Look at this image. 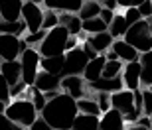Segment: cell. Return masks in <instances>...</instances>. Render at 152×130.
I'll use <instances>...</instances> for the list:
<instances>
[{
    "label": "cell",
    "instance_id": "obj_1",
    "mask_svg": "<svg viewBox=\"0 0 152 130\" xmlns=\"http://www.w3.org/2000/svg\"><path fill=\"white\" fill-rule=\"evenodd\" d=\"M79 114L77 110V101L71 99L69 95L61 93L56 99L45 102L44 110L39 113V116L56 130H71L73 128V120Z\"/></svg>",
    "mask_w": 152,
    "mask_h": 130
},
{
    "label": "cell",
    "instance_id": "obj_2",
    "mask_svg": "<svg viewBox=\"0 0 152 130\" xmlns=\"http://www.w3.org/2000/svg\"><path fill=\"white\" fill-rule=\"evenodd\" d=\"M4 114L12 122L24 126V128H30L34 124V120L39 116V113L36 110L34 102L30 99H12L4 108Z\"/></svg>",
    "mask_w": 152,
    "mask_h": 130
},
{
    "label": "cell",
    "instance_id": "obj_3",
    "mask_svg": "<svg viewBox=\"0 0 152 130\" xmlns=\"http://www.w3.org/2000/svg\"><path fill=\"white\" fill-rule=\"evenodd\" d=\"M69 40V32L63 26H56L53 30H48L44 40L36 47L42 57H57L65 53V44Z\"/></svg>",
    "mask_w": 152,
    "mask_h": 130
},
{
    "label": "cell",
    "instance_id": "obj_4",
    "mask_svg": "<svg viewBox=\"0 0 152 130\" xmlns=\"http://www.w3.org/2000/svg\"><path fill=\"white\" fill-rule=\"evenodd\" d=\"M129 45H132L138 53L152 51V18L132 24L123 38Z\"/></svg>",
    "mask_w": 152,
    "mask_h": 130
},
{
    "label": "cell",
    "instance_id": "obj_5",
    "mask_svg": "<svg viewBox=\"0 0 152 130\" xmlns=\"http://www.w3.org/2000/svg\"><path fill=\"white\" fill-rule=\"evenodd\" d=\"M111 108H115L117 113L123 114L126 124H134L136 120L142 116L134 107V93L129 89H123V91L111 95Z\"/></svg>",
    "mask_w": 152,
    "mask_h": 130
},
{
    "label": "cell",
    "instance_id": "obj_6",
    "mask_svg": "<svg viewBox=\"0 0 152 130\" xmlns=\"http://www.w3.org/2000/svg\"><path fill=\"white\" fill-rule=\"evenodd\" d=\"M18 61H20V69H22V81L28 87H34L36 77H38V73L42 71V69H39L42 55L38 53L36 47H28V49H24L22 53H20Z\"/></svg>",
    "mask_w": 152,
    "mask_h": 130
},
{
    "label": "cell",
    "instance_id": "obj_7",
    "mask_svg": "<svg viewBox=\"0 0 152 130\" xmlns=\"http://www.w3.org/2000/svg\"><path fill=\"white\" fill-rule=\"evenodd\" d=\"M89 63V57L85 55L81 44L71 51H65L63 55V69H61V79L63 77H73V75H81L83 77V71Z\"/></svg>",
    "mask_w": 152,
    "mask_h": 130
},
{
    "label": "cell",
    "instance_id": "obj_8",
    "mask_svg": "<svg viewBox=\"0 0 152 130\" xmlns=\"http://www.w3.org/2000/svg\"><path fill=\"white\" fill-rule=\"evenodd\" d=\"M24 49H28V45L22 38L8 34H0V59L2 61H14L20 57Z\"/></svg>",
    "mask_w": 152,
    "mask_h": 130
},
{
    "label": "cell",
    "instance_id": "obj_9",
    "mask_svg": "<svg viewBox=\"0 0 152 130\" xmlns=\"http://www.w3.org/2000/svg\"><path fill=\"white\" fill-rule=\"evenodd\" d=\"M22 22L26 24V30L28 34H36L42 30V24H44V8L39 4H32V2H24L22 6Z\"/></svg>",
    "mask_w": 152,
    "mask_h": 130
},
{
    "label": "cell",
    "instance_id": "obj_10",
    "mask_svg": "<svg viewBox=\"0 0 152 130\" xmlns=\"http://www.w3.org/2000/svg\"><path fill=\"white\" fill-rule=\"evenodd\" d=\"M61 93L69 95L71 99L79 101L83 99L85 93H87V83L81 75H73V77H63L61 79Z\"/></svg>",
    "mask_w": 152,
    "mask_h": 130
},
{
    "label": "cell",
    "instance_id": "obj_11",
    "mask_svg": "<svg viewBox=\"0 0 152 130\" xmlns=\"http://www.w3.org/2000/svg\"><path fill=\"white\" fill-rule=\"evenodd\" d=\"M121 77H123V85H124V89H129V91L140 89V63H138V61L124 63Z\"/></svg>",
    "mask_w": 152,
    "mask_h": 130
},
{
    "label": "cell",
    "instance_id": "obj_12",
    "mask_svg": "<svg viewBox=\"0 0 152 130\" xmlns=\"http://www.w3.org/2000/svg\"><path fill=\"white\" fill-rule=\"evenodd\" d=\"M111 51L117 55L118 61H123V63H132V61H138L140 59V53L132 45H129L124 40H115L113 45H111Z\"/></svg>",
    "mask_w": 152,
    "mask_h": 130
},
{
    "label": "cell",
    "instance_id": "obj_13",
    "mask_svg": "<svg viewBox=\"0 0 152 130\" xmlns=\"http://www.w3.org/2000/svg\"><path fill=\"white\" fill-rule=\"evenodd\" d=\"M87 89L93 91V93H109V95H113V93H118V91H123L124 85H123V77H115V79H97L95 83H87Z\"/></svg>",
    "mask_w": 152,
    "mask_h": 130
},
{
    "label": "cell",
    "instance_id": "obj_14",
    "mask_svg": "<svg viewBox=\"0 0 152 130\" xmlns=\"http://www.w3.org/2000/svg\"><path fill=\"white\" fill-rule=\"evenodd\" d=\"M22 0H0V20L4 22H16L22 20Z\"/></svg>",
    "mask_w": 152,
    "mask_h": 130
},
{
    "label": "cell",
    "instance_id": "obj_15",
    "mask_svg": "<svg viewBox=\"0 0 152 130\" xmlns=\"http://www.w3.org/2000/svg\"><path fill=\"white\" fill-rule=\"evenodd\" d=\"M113 36L109 34V32H101V34H95V36H87L85 38V44L91 45V49L95 51L97 55H105L109 49H111V45H113Z\"/></svg>",
    "mask_w": 152,
    "mask_h": 130
},
{
    "label": "cell",
    "instance_id": "obj_16",
    "mask_svg": "<svg viewBox=\"0 0 152 130\" xmlns=\"http://www.w3.org/2000/svg\"><path fill=\"white\" fill-rule=\"evenodd\" d=\"M99 130H126V122H124L123 114L117 113L115 108H111V110L101 114V118H99Z\"/></svg>",
    "mask_w": 152,
    "mask_h": 130
},
{
    "label": "cell",
    "instance_id": "obj_17",
    "mask_svg": "<svg viewBox=\"0 0 152 130\" xmlns=\"http://www.w3.org/2000/svg\"><path fill=\"white\" fill-rule=\"evenodd\" d=\"M45 10H53L57 14L69 12V14H77L83 6V0H44L42 4Z\"/></svg>",
    "mask_w": 152,
    "mask_h": 130
},
{
    "label": "cell",
    "instance_id": "obj_18",
    "mask_svg": "<svg viewBox=\"0 0 152 130\" xmlns=\"http://www.w3.org/2000/svg\"><path fill=\"white\" fill-rule=\"evenodd\" d=\"M34 87L42 93H48V91H61V77L59 75H51L45 73V71H39L38 77H36Z\"/></svg>",
    "mask_w": 152,
    "mask_h": 130
},
{
    "label": "cell",
    "instance_id": "obj_19",
    "mask_svg": "<svg viewBox=\"0 0 152 130\" xmlns=\"http://www.w3.org/2000/svg\"><path fill=\"white\" fill-rule=\"evenodd\" d=\"M105 63H107V57L105 55H97V57H93V59H89V63H87V67H85V71H83L85 83H95L97 79H101Z\"/></svg>",
    "mask_w": 152,
    "mask_h": 130
},
{
    "label": "cell",
    "instance_id": "obj_20",
    "mask_svg": "<svg viewBox=\"0 0 152 130\" xmlns=\"http://www.w3.org/2000/svg\"><path fill=\"white\" fill-rule=\"evenodd\" d=\"M0 75L6 79L8 85H16L18 81H22V69H20V61L14 59V61H2V67H0Z\"/></svg>",
    "mask_w": 152,
    "mask_h": 130
},
{
    "label": "cell",
    "instance_id": "obj_21",
    "mask_svg": "<svg viewBox=\"0 0 152 130\" xmlns=\"http://www.w3.org/2000/svg\"><path fill=\"white\" fill-rule=\"evenodd\" d=\"M140 89L152 85V51H146V53H140Z\"/></svg>",
    "mask_w": 152,
    "mask_h": 130
},
{
    "label": "cell",
    "instance_id": "obj_22",
    "mask_svg": "<svg viewBox=\"0 0 152 130\" xmlns=\"http://www.w3.org/2000/svg\"><path fill=\"white\" fill-rule=\"evenodd\" d=\"M59 16V26L69 32V36H79L83 30H81V20H79L77 14H69V12H61V14H57Z\"/></svg>",
    "mask_w": 152,
    "mask_h": 130
},
{
    "label": "cell",
    "instance_id": "obj_23",
    "mask_svg": "<svg viewBox=\"0 0 152 130\" xmlns=\"http://www.w3.org/2000/svg\"><path fill=\"white\" fill-rule=\"evenodd\" d=\"M129 28H130V26L126 24V20H124V16H123V14H115L113 22L109 24L107 32H109L111 36H113V40H123Z\"/></svg>",
    "mask_w": 152,
    "mask_h": 130
},
{
    "label": "cell",
    "instance_id": "obj_24",
    "mask_svg": "<svg viewBox=\"0 0 152 130\" xmlns=\"http://www.w3.org/2000/svg\"><path fill=\"white\" fill-rule=\"evenodd\" d=\"M63 55H65V53H63ZM63 55H57V57H42V61H39V69H42V71H45V73L59 75V77H61Z\"/></svg>",
    "mask_w": 152,
    "mask_h": 130
},
{
    "label": "cell",
    "instance_id": "obj_25",
    "mask_svg": "<svg viewBox=\"0 0 152 130\" xmlns=\"http://www.w3.org/2000/svg\"><path fill=\"white\" fill-rule=\"evenodd\" d=\"M99 118L101 116H91V114L79 113L73 120V128L71 130H99Z\"/></svg>",
    "mask_w": 152,
    "mask_h": 130
},
{
    "label": "cell",
    "instance_id": "obj_26",
    "mask_svg": "<svg viewBox=\"0 0 152 130\" xmlns=\"http://www.w3.org/2000/svg\"><path fill=\"white\" fill-rule=\"evenodd\" d=\"M0 34L24 38V36L28 34V30H26V24L22 20H16V22H4V20H0Z\"/></svg>",
    "mask_w": 152,
    "mask_h": 130
},
{
    "label": "cell",
    "instance_id": "obj_27",
    "mask_svg": "<svg viewBox=\"0 0 152 130\" xmlns=\"http://www.w3.org/2000/svg\"><path fill=\"white\" fill-rule=\"evenodd\" d=\"M101 10H103V4H99V2H83L77 16L81 22H85V20H91V18H99Z\"/></svg>",
    "mask_w": 152,
    "mask_h": 130
},
{
    "label": "cell",
    "instance_id": "obj_28",
    "mask_svg": "<svg viewBox=\"0 0 152 130\" xmlns=\"http://www.w3.org/2000/svg\"><path fill=\"white\" fill-rule=\"evenodd\" d=\"M77 110L81 114H91V116H101L103 114L95 99H87V97H83V99L77 101Z\"/></svg>",
    "mask_w": 152,
    "mask_h": 130
},
{
    "label": "cell",
    "instance_id": "obj_29",
    "mask_svg": "<svg viewBox=\"0 0 152 130\" xmlns=\"http://www.w3.org/2000/svg\"><path fill=\"white\" fill-rule=\"evenodd\" d=\"M81 30L87 36H95V34H101V32H107V24L103 22L101 18H91V20H85L81 24Z\"/></svg>",
    "mask_w": 152,
    "mask_h": 130
},
{
    "label": "cell",
    "instance_id": "obj_30",
    "mask_svg": "<svg viewBox=\"0 0 152 130\" xmlns=\"http://www.w3.org/2000/svg\"><path fill=\"white\" fill-rule=\"evenodd\" d=\"M123 67H124V63L118 61V59H115V61H107V63H105V67H103V75H101V77H105V79H115V77H121Z\"/></svg>",
    "mask_w": 152,
    "mask_h": 130
},
{
    "label": "cell",
    "instance_id": "obj_31",
    "mask_svg": "<svg viewBox=\"0 0 152 130\" xmlns=\"http://www.w3.org/2000/svg\"><path fill=\"white\" fill-rule=\"evenodd\" d=\"M56 26H59V16H57V12L44 10V24H42V30L48 32V30H53Z\"/></svg>",
    "mask_w": 152,
    "mask_h": 130
},
{
    "label": "cell",
    "instance_id": "obj_32",
    "mask_svg": "<svg viewBox=\"0 0 152 130\" xmlns=\"http://www.w3.org/2000/svg\"><path fill=\"white\" fill-rule=\"evenodd\" d=\"M30 101L34 102V107H36V110H38V113H42V110H44V107H45V99H44V93H42V91H38L36 89V87H30Z\"/></svg>",
    "mask_w": 152,
    "mask_h": 130
},
{
    "label": "cell",
    "instance_id": "obj_33",
    "mask_svg": "<svg viewBox=\"0 0 152 130\" xmlns=\"http://www.w3.org/2000/svg\"><path fill=\"white\" fill-rule=\"evenodd\" d=\"M142 114L152 116V91L142 87Z\"/></svg>",
    "mask_w": 152,
    "mask_h": 130
},
{
    "label": "cell",
    "instance_id": "obj_34",
    "mask_svg": "<svg viewBox=\"0 0 152 130\" xmlns=\"http://www.w3.org/2000/svg\"><path fill=\"white\" fill-rule=\"evenodd\" d=\"M44 36H45V32H44V30H39V32H36V34H26L22 40L26 41V45H28V47H38L39 41L44 40Z\"/></svg>",
    "mask_w": 152,
    "mask_h": 130
},
{
    "label": "cell",
    "instance_id": "obj_35",
    "mask_svg": "<svg viewBox=\"0 0 152 130\" xmlns=\"http://www.w3.org/2000/svg\"><path fill=\"white\" fill-rule=\"evenodd\" d=\"M124 20H126V24L129 26H132V24L136 22H140L142 16H140V12H138V8H124Z\"/></svg>",
    "mask_w": 152,
    "mask_h": 130
},
{
    "label": "cell",
    "instance_id": "obj_36",
    "mask_svg": "<svg viewBox=\"0 0 152 130\" xmlns=\"http://www.w3.org/2000/svg\"><path fill=\"white\" fill-rule=\"evenodd\" d=\"M0 130H28V128H24V126L12 122L4 113H0Z\"/></svg>",
    "mask_w": 152,
    "mask_h": 130
},
{
    "label": "cell",
    "instance_id": "obj_37",
    "mask_svg": "<svg viewBox=\"0 0 152 130\" xmlns=\"http://www.w3.org/2000/svg\"><path fill=\"white\" fill-rule=\"evenodd\" d=\"M97 105H99V108H101V113H107V110H111V95L109 93H97Z\"/></svg>",
    "mask_w": 152,
    "mask_h": 130
},
{
    "label": "cell",
    "instance_id": "obj_38",
    "mask_svg": "<svg viewBox=\"0 0 152 130\" xmlns=\"http://www.w3.org/2000/svg\"><path fill=\"white\" fill-rule=\"evenodd\" d=\"M0 102H10V85L6 83V79L0 75Z\"/></svg>",
    "mask_w": 152,
    "mask_h": 130
},
{
    "label": "cell",
    "instance_id": "obj_39",
    "mask_svg": "<svg viewBox=\"0 0 152 130\" xmlns=\"http://www.w3.org/2000/svg\"><path fill=\"white\" fill-rule=\"evenodd\" d=\"M24 91H28V85H26L24 81H18L16 85H12L10 87V101L12 99H22Z\"/></svg>",
    "mask_w": 152,
    "mask_h": 130
},
{
    "label": "cell",
    "instance_id": "obj_40",
    "mask_svg": "<svg viewBox=\"0 0 152 130\" xmlns=\"http://www.w3.org/2000/svg\"><path fill=\"white\" fill-rule=\"evenodd\" d=\"M138 12H140L142 20H150L152 18V0H146V2H142L140 6H136Z\"/></svg>",
    "mask_w": 152,
    "mask_h": 130
},
{
    "label": "cell",
    "instance_id": "obj_41",
    "mask_svg": "<svg viewBox=\"0 0 152 130\" xmlns=\"http://www.w3.org/2000/svg\"><path fill=\"white\" fill-rule=\"evenodd\" d=\"M28 130H56V128H51V126L48 124V122H45L44 118H42V116H38V118L34 120V124L30 126Z\"/></svg>",
    "mask_w": 152,
    "mask_h": 130
},
{
    "label": "cell",
    "instance_id": "obj_42",
    "mask_svg": "<svg viewBox=\"0 0 152 130\" xmlns=\"http://www.w3.org/2000/svg\"><path fill=\"white\" fill-rule=\"evenodd\" d=\"M115 14H117V12H113V10H109V8H103V10H101V14H99V18H101L103 22L107 24V28H109V24L113 22V18H115Z\"/></svg>",
    "mask_w": 152,
    "mask_h": 130
},
{
    "label": "cell",
    "instance_id": "obj_43",
    "mask_svg": "<svg viewBox=\"0 0 152 130\" xmlns=\"http://www.w3.org/2000/svg\"><path fill=\"white\" fill-rule=\"evenodd\" d=\"M142 2H146V0H117V4L121 8H136V6H140Z\"/></svg>",
    "mask_w": 152,
    "mask_h": 130
},
{
    "label": "cell",
    "instance_id": "obj_44",
    "mask_svg": "<svg viewBox=\"0 0 152 130\" xmlns=\"http://www.w3.org/2000/svg\"><path fill=\"white\" fill-rule=\"evenodd\" d=\"M134 124H138V126H144V128H148V130H152V120H150V116H144V114H142L140 118L136 120Z\"/></svg>",
    "mask_w": 152,
    "mask_h": 130
},
{
    "label": "cell",
    "instance_id": "obj_45",
    "mask_svg": "<svg viewBox=\"0 0 152 130\" xmlns=\"http://www.w3.org/2000/svg\"><path fill=\"white\" fill-rule=\"evenodd\" d=\"M77 45H79V38H77V36H69L67 44H65V51H71V49H75Z\"/></svg>",
    "mask_w": 152,
    "mask_h": 130
},
{
    "label": "cell",
    "instance_id": "obj_46",
    "mask_svg": "<svg viewBox=\"0 0 152 130\" xmlns=\"http://www.w3.org/2000/svg\"><path fill=\"white\" fill-rule=\"evenodd\" d=\"M103 8H109V10H117L118 4H117V0H105V4H103Z\"/></svg>",
    "mask_w": 152,
    "mask_h": 130
},
{
    "label": "cell",
    "instance_id": "obj_47",
    "mask_svg": "<svg viewBox=\"0 0 152 130\" xmlns=\"http://www.w3.org/2000/svg\"><path fill=\"white\" fill-rule=\"evenodd\" d=\"M126 130H148L144 126H138V124H126Z\"/></svg>",
    "mask_w": 152,
    "mask_h": 130
},
{
    "label": "cell",
    "instance_id": "obj_48",
    "mask_svg": "<svg viewBox=\"0 0 152 130\" xmlns=\"http://www.w3.org/2000/svg\"><path fill=\"white\" fill-rule=\"evenodd\" d=\"M22 2H32V4H39V6L44 4V0H22Z\"/></svg>",
    "mask_w": 152,
    "mask_h": 130
},
{
    "label": "cell",
    "instance_id": "obj_49",
    "mask_svg": "<svg viewBox=\"0 0 152 130\" xmlns=\"http://www.w3.org/2000/svg\"><path fill=\"white\" fill-rule=\"evenodd\" d=\"M83 2H99V4H105V0H83Z\"/></svg>",
    "mask_w": 152,
    "mask_h": 130
},
{
    "label": "cell",
    "instance_id": "obj_50",
    "mask_svg": "<svg viewBox=\"0 0 152 130\" xmlns=\"http://www.w3.org/2000/svg\"><path fill=\"white\" fill-rule=\"evenodd\" d=\"M4 108H6V102H0V113H4Z\"/></svg>",
    "mask_w": 152,
    "mask_h": 130
},
{
    "label": "cell",
    "instance_id": "obj_51",
    "mask_svg": "<svg viewBox=\"0 0 152 130\" xmlns=\"http://www.w3.org/2000/svg\"><path fill=\"white\" fill-rule=\"evenodd\" d=\"M146 89H150V91H152V85H150V87H146Z\"/></svg>",
    "mask_w": 152,
    "mask_h": 130
},
{
    "label": "cell",
    "instance_id": "obj_52",
    "mask_svg": "<svg viewBox=\"0 0 152 130\" xmlns=\"http://www.w3.org/2000/svg\"><path fill=\"white\" fill-rule=\"evenodd\" d=\"M150 120H152V116H150Z\"/></svg>",
    "mask_w": 152,
    "mask_h": 130
}]
</instances>
